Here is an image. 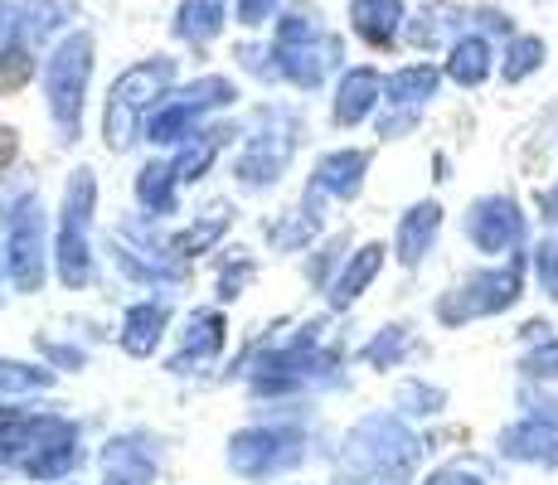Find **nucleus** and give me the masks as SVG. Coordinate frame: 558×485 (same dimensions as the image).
<instances>
[{
	"instance_id": "1",
	"label": "nucleus",
	"mask_w": 558,
	"mask_h": 485,
	"mask_svg": "<svg viewBox=\"0 0 558 485\" xmlns=\"http://www.w3.org/2000/svg\"><path fill=\"white\" fill-rule=\"evenodd\" d=\"M486 59H490V49L481 45V39H461L457 53H452V73L461 83H481L486 78Z\"/></svg>"
},
{
	"instance_id": "2",
	"label": "nucleus",
	"mask_w": 558,
	"mask_h": 485,
	"mask_svg": "<svg viewBox=\"0 0 558 485\" xmlns=\"http://www.w3.org/2000/svg\"><path fill=\"white\" fill-rule=\"evenodd\" d=\"M539 59H544V45H539V39H520V45L510 49L506 78H524V73H530V69H539Z\"/></svg>"
}]
</instances>
